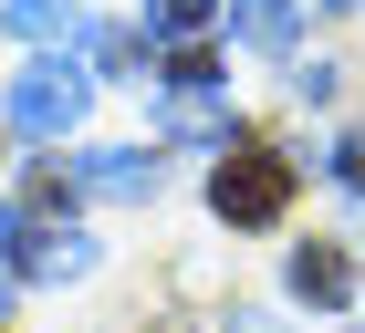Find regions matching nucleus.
<instances>
[{
  "instance_id": "f257e3e1",
  "label": "nucleus",
  "mask_w": 365,
  "mask_h": 333,
  "mask_svg": "<svg viewBox=\"0 0 365 333\" xmlns=\"http://www.w3.org/2000/svg\"><path fill=\"white\" fill-rule=\"evenodd\" d=\"M209 208H220L230 229H272L282 208H292V166H282L272 146H230L220 177H209Z\"/></svg>"
},
{
  "instance_id": "f03ea898",
  "label": "nucleus",
  "mask_w": 365,
  "mask_h": 333,
  "mask_svg": "<svg viewBox=\"0 0 365 333\" xmlns=\"http://www.w3.org/2000/svg\"><path fill=\"white\" fill-rule=\"evenodd\" d=\"M84 94H94V83L73 73V63H31V73L11 83V125H21L31 146H53V136H73V115H84Z\"/></svg>"
},
{
  "instance_id": "7ed1b4c3",
  "label": "nucleus",
  "mask_w": 365,
  "mask_h": 333,
  "mask_svg": "<svg viewBox=\"0 0 365 333\" xmlns=\"http://www.w3.org/2000/svg\"><path fill=\"white\" fill-rule=\"evenodd\" d=\"M168 136H230V105H220V73L198 42L168 53Z\"/></svg>"
},
{
  "instance_id": "20e7f679",
  "label": "nucleus",
  "mask_w": 365,
  "mask_h": 333,
  "mask_svg": "<svg viewBox=\"0 0 365 333\" xmlns=\"http://www.w3.org/2000/svg\"><path fill=\"white\" fill-rule=\"evenodd\" d=\"M11 250H21V271H31V281H73V271L94 260L73 219H21V229H11Z\"/></svg>"
},
{
  "instance_id": "39448f33",
  "label": "nucleus",
  "mask_w": 365,
  "mask_h": 333,
  "mask_svg": "<svg viewBox=\"0 0 365 333\" xmlns=\"http://www.w3.org/2000/svg\"><path fill=\"white\" fill-rule=\"evenodd\" d=\"M230 31L251 42V53H292V31H303V0H240Z\"/></svg>"
},
{
  "instance_id": "423d86ee",
  "label": "nucleus",
  "mask_w": 365,
  "mask_h": 333,
  "mask_svg": "<svg viewBox=\"0 0 365 333\" xmlns=\"http://www.w3.org/2000/svg\"><path fill=\"white\" fill-rule=\"evenodd\" d=\"M292 292H303V302H344V292H355V271H344V250H334V240L292 250Z\"/></svg>"
},
{
  "instance_id": "0eeeda50",
  "label": "nucleus",
  "mask_w": 365,
  "mask_h": 333,
  "mask_svg": "<svg viewBox=\"0 0 365 333\" xmlns=\"http://www.w3.org/2000/svg\"><path fill=\"white\" fill-rule=\"evenodd\" d=\"M84 188H105V198H146V188H157V166H146L136 146H105V157H84Z\"/></svg>"
},
{
  "instance_id": "6e6552de",
  "label": "nucleus",
  "mask_w": 365,
  "mask_h": 333,
  "mask_svg": "<svg viewBox=\"0 0 365 333\" xmlns=\"http://www.w3.org/2000/svg\"><path fill=\"white\" fill-rule=\"evenodd\" d=\"M11 31H21V42H73L84 11H73V0H11Z\"/></svg>"
},
{
  "instance_id": "1a4fd4ad",
  "label": "nucleus",
  "mask_w": 365,
  "mask_h": 333,
  "mask_svg": "<svg viewBox=\"0 0 365 333\" xmlns=\"http://www.w3.org/2000/svg\"><path fill=\"white\" fill-rule=\"evenodd\" d=\"M209 21H220V0H146V31L157 42H198Z\"/></svg>"
},
{
  "instance_id": "9d476101",
  "label": "nucleus",
  "mask_w": 365,
  "mask_h": 333,
  "mask_svg": "<svg viewBox=\"0 0 365 333\" xmlns=\"http://www.w3.org/2000/svg\"><path fill=\"white\" fill-rule=\"evenodd\" d=\"M136 53H146V42H125V31H94V63H105V73H136Z\"/></svg>"
},
{
  "instance_id": "9b49d317",
  "label": "nucleus",
  "mask_w": 365,
  "mask_h": 333,
  "mask_svg": "<svg viewBox=\"0 0 365 333\" xmlns=\"http://www.w3.org/2000/svg\"><path fill=\"white\" fill-rule=\"evenodd\" d=\"M292 94H303V105H334V94H344V73H334V63H313V73H292Z\"/></svg>"
},
{
  "instance_id": "f8f14e48",
  "label": "nucleus",
  "mask_w": 365,
  "mask_h": 333,
  "mask_svg": "<svg viewBox=\"0 0 365 333\" xmlns=\"http://www.w3.org/2000/svg\"><path fill=\"white\" fill-rule=\"evenodd\" d=\"M334 177H344V188H365V136H344V146H334Z\"/></svg>"
},
{
  "instance_id": "ddd939ff",
  "label": "nucleus",
  "mask_w": 365,
  "mask_h": 333,
  "mask_svg": "<svg viewBox=\"0 0 365 333\" xmlns=\"http://www.w3.org/2000/svg\"><path fill=\"white\" fill-rule=\"evenodd\" d=\"M0 302H11V271H0Z\"/></svg>"
},
{
  "instance_id": "4468645a",
  "label": "nucleus",
  "mask_w": 365,
  "mask_h": 333,
  "mask_svg": "<svg viewBox=\"0 0 365 333\" xmlns=\"http://www.w3.org/2000/svg\"><path fill=\"white\" fill-rule=\"evenodd\" d=\"M334 11H365V0H334Z\"/></svg>"
}]
</instances>
